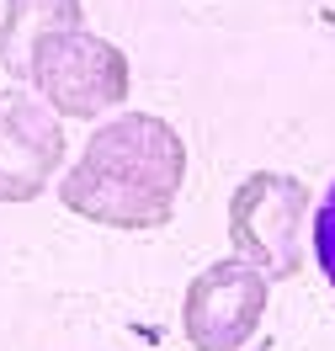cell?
<instances>
[{
	"mask_svg": "<svg viewBox=\"0 0 335 351\" xmlns=\"http://www.w3.org/2000/svg\"><path fill=\"white\" fill-rule=\"evenodd\" d=\"M266 287L271 282L240 256L197 271L186 287V304H181V330H186L192 351H240L261 330Z\"/></svg>",
	"mask_w": 335,
	"mask_h": 351,
	"instance_id": "obj_4",
	"label": "cell"
},
{
	"mask_svg": "<svg viewBox=\"0 0 335 351\" xmlns=\"http://www.w3.org/2000/svg\"><path fill=\"white\" fill-rule=\"evenodd\" d=\"M314 261H319V271H325V282L335 287V181L325 186V197H319V208H314Z\"/></svg>",
	"mask_w": 335,
	"mask_h": 351,
	"instance_id": "obj_7",
	"label": "cell"
},
{
	"mask_svg": "<svg viewBox=\"0 0 335 351\" xmlns=\"http://www.w3.org/2000/svg\"><path fill=\"white\" fill-rule=\"evenodd\" d=\"M27 86L38 90L53 117H101L117 101H128V53L107 38H96L86 27H69L38 43Z\"/></svg>",
	"mask_w": 335,
	"mask_h": 351,
	"instance_id": "obj_3",
	"label": "cell"
},
{
	"mask_svg": "<svg viewBox=\"0 0 335 351\" xmlns=\"http://www.w3.org/2000/svg\"><path fill=\"white\" fill-rule=\"evenodd\" d=\"M69 27H86L80 0H5V11H0V64H5V75L27 80L38 43L53 32H69Z\"/></svg>",
	"mask_w": 335,
	"mask_h": 351,
	"instance_id": "obj_6",
	"label": "cell"
},
{
	"mask_svg": "<svg viewBox=\"0 0 335 351\" xmlns=\"http://www.w3.org/2000/svg\"><path fill=\"white\" fill-rule=\"evenodd\" d=\"M64 123L27 90H0V202L43 197L64 165Z\"/></svg>",
	"mask_w": 335,
	"mask_h": 351,
	"instance_id": "obj_5",
	"label": "cell"
},
{
	"mask_svg": "<svg viewBox=\"0 0 335 351\" xmlns=\"http://www.w3.org/2000/svg\"><path fill=\"white\" fill-rule=\"evenodd\" d=\"M181 181V133L155 112H123L86 138V154L59 181V202L107 229H160L176 213Z\"/></svg>",
	"mask_w": 335,
	"mask_h": 351,
	"instance_id": "obj_1",
	"label": "cell"
},
{
	"mask_svg": "<svg viewBox=\"0 0 335 351\" xmlns=\"http://www.w3.org/2000/svg\"><path fill=\"white\" fill-rule=\"evenodd\" d=\"M309 229V186L282 171H250L229 197V240L234 256L256 266L266 282L298 277Z\"/></svg>",
	"mask_w": 335,
	"mask_h": 351,
	"instance_id": "obj_2",
	"label": "cell"
}]
</instances>
